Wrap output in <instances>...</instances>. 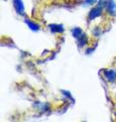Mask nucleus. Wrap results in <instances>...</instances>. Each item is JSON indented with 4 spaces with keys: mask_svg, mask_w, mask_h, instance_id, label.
Returning <instances> with one entry per match:
<instances>
[{
    "mask_svg": "<svg viewBox=\"0 0 116 122\" xmlns=\"http://www.w3.org/2000/svg\"><path fill=\"white\" fill-rule=\"evenodd\" d=\"M13 3H14V7H15V9H16L17 12L19 14H24L25 7H24V4H22V2L21 0H14Z\"/></svg>",
    "mask_w": 116,
    "mask_h": 122,
    "instance_id": "nucleus-1",
    "label": "nucleus"
},
{
    "mask_svg": "<svg viewBox=\"0 0 116 122\" xmlns=\"http://www.w3.org/2000/svg\"><path fill=\"white\" fill-rule=\"evenodd\" d=\"M105 78L108 81H114L116 79V73L113 70H107L105 71Z\"/></svg>",
    "mask_w": 116,
    "mask_h": 122,
    "instance_id": "nucleus-2",
    "label": "nucleus"
},
{
    "mask_svg": "<svg viewBox=\"0 0 116 122\" xmlns=\"http://www.w3.org/2000/svg\"><path fill=\"white\" fill-rule=\"evenodd\" d=\"M72 34H73V36H74V38H76V39H79V38L83 36V30L80 29H79V28H76V29H73Z\"/></svg>",
    "mask_w": 116,
    "mask_h": 122,
    "instance_id": "nucleus-3",
    "label": "nucleus"
},
{
    "mask_svg": "<svg viewBox=\"0 0 116 122\" xmlns=\"http://www.w3.org/2000/svg\"><path fill=\"white\" fill-rule=\"evenodd\" d=\"M115 117H116V113H115Z\"/></svg>",
    "mask_w": 116,
    "mask_h": 122,
    "instance_id": "nucleus-4",
    "label": "nucleus"
}]
</instances>
